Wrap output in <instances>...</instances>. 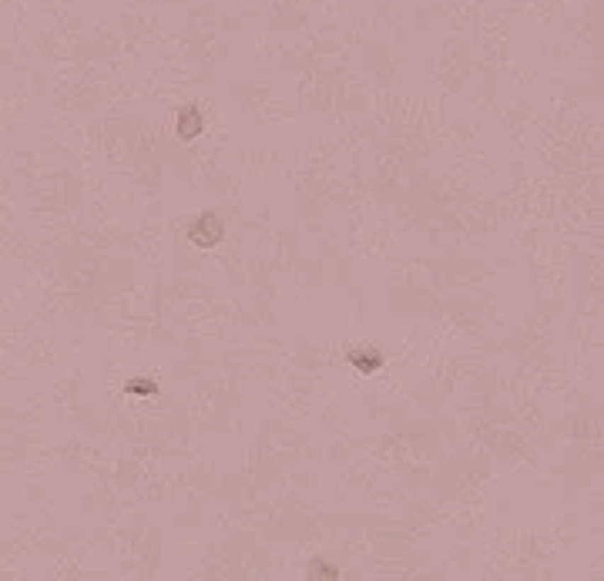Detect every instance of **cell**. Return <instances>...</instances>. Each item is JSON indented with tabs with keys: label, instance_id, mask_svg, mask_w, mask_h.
<instances>
[{
	"label": "cell",
	"instance_id": "obj_1",
	"mask_svg": "<svg viewBox=\"0 0 604 581\" xmlns=\"http://www.w3.org/2000/svg\"><path fill=\"white\" fill-rule=\"evenodd\" d=\"M222 239H225V225H222V219L215 215V212H202V215L188 225V242L198 246V249L219 246Z\"/></svg>",
	"mask_w": 604,
	"mask_h": 581
},
{
	"label": "cell",
	"instance_id": "obj_2",
	"mask_svg": "<svg viewBox=\"0 0 604 581\" xmlns=\"http://www.w3.org/2000/svg\"><path fill=\"white\" fill-rule=\"evenodd\" d=\"M175 131H178L181 142H195L202 131H205V115L195 108V104H188V108H181L178 111V121H175Z\"/></svg>",
	"mask_w": 604,
	"mask_h": 581
},
{
	"label": "cell",
	"instance_id": "obj_3",
	"mask_svg": "<svg viewBox=\"0 0 604 581\" xmlns=\"http://www.w3.org/2000/svg\"><path fill=\"white\" fill-rule=\"evenodd\" d=\"M346 363H349V366H356L363 376H370V373H376V370L383 366V353H380L376 346L349 349V353H346Z\"/></svg>",
	"mask_w": 604,
	"mask_h": 581
},
{
	"label": "cell",
	"instance_id": "obj_4",
	"mask_svg": "<svg viewBox=\"0 0 604 581\" xmlns=\"http://www.w3.org/2000/svg\"><path fill=\"white\" fill-rule=\"evenodd\" d=\"M125 393H128V397H158V383L138 376V380H128V383H125Z\"/></svg>",
	"mask_w": 604,
	"mask_h": 581
},
{
	"label": "cell",
	"instance_id": "obj_5",
	"mask_svg": "<svg viewBox=\"0 0 604 581\" xmlns=\"http://www.w3.org/2000/svg\"><path fill=\"white\" fill-rule=\"evenodd\" d=\"M309 575H312V578H316V575H322V578H329V581L339 578V571H336L333 565H326V561H312V565H309Z\"/></svg>",
	"mask_w": 604,
	"mask_h": 581
}]
</instances>
